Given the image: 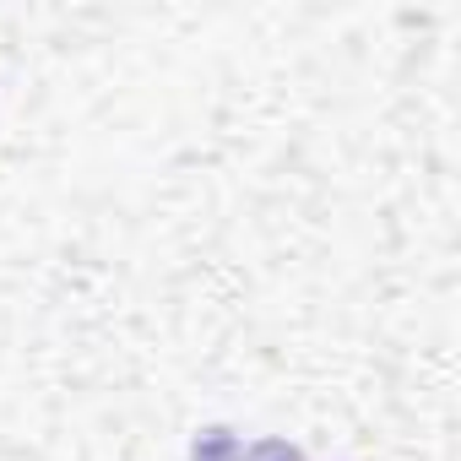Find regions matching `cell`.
<instances>
[{
	"instance_id": "cell-1",
	"label": "cell",
	"mask_w": 461,
	"mask_h": 461,
	"mask_svg": "<svg viewBox=\"0 0 461 461\" xmlns=\"http://www.w3.org/2000/svg\"><path fill=\"white\" fill-rule=\"evenodd\" d=\"M195 461H299L294 445L283 439H240V434H228V429H206L195 439Z\"/></svg>"
}]
</instances>
